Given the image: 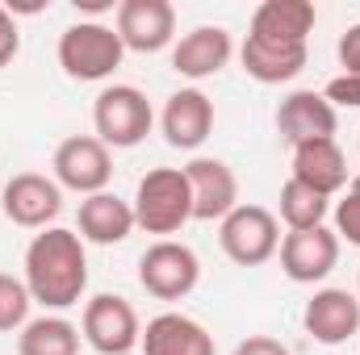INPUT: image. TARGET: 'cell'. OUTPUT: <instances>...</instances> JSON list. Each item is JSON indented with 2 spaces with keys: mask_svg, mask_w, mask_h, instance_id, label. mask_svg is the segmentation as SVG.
Listing matches in <instances>:
<instances>
[{
  "mask_svg": "<svg viewBox=\"0 0 360 355\" xmlns=\"http://www.w3.org/2000/svg\"><path fill=\"white\" fill-rule=\"evenodd\" d=\"M302 326H306V335H310L314 343L340 347V343H348L360 330V301L348 288H319V293L306 301Z\"/></svg>",
  "mask_w": 360,
  "mask_h": 355,
  "instance_id": "7c38bea8",
  "label": "cell"
},
{
  "mask_svg": "<svg viewBox=\"0 0 360 355\" xmlns=\"http://www.w3.org/2000/svg\"><path fill=\"white\" fill-rule=\"evenodd\" d=\"M239 59H243V72L256 84H285L306 67V46H276V42L248 38Z\"/></svg>",
  "mask_w": 360,
  "mask_h": 355,
  "instance_id": "44dd1931",
  "label": "cell"
},
{
  "mask_svg": "<svg viewBox=\"0 0 360 355\" xmlns=\"http://www.w3.org/2000/svg\"><path fill=\"white\" fill-rule=\"evenodd\" d=\"M76 234L84 243H96V247H113V243H126L130 230H134V209L130 201H122L117 192H92L80 201V213H76Z\"/></svg>",
  "mask_w": 360,
  "mask_h": 355,
  "instance_id": "ac0fdd59",
  "label": "cell"
},
{
  "mask_svg": "<svg viewBox=\"0 0 360 355\" xmlns=\"http://www.w3.org/2000/svg\"><path fill=\"white\" fill-rule=\"evenodd\" d=\"M113 29L126 51L155 55V51L172 46V38H176V8L168 0H122Z\"/></svg>",
  "mask_w": 360,
  "mask_h": 355,
  "instance_id": "8fae6325",
  "label": "cell"
},
{
  "mask_svg": "<svg viewBox=\"0 0 360 355\" xmlns=\"http://www.w3.org/2000/svg\"><path fill=\"white\" fill-rule=\"evenodd\" d=\"M218 243L239 267H260L281 251V226L264 205H235L218 222Z\"/></svg>",
  "mask_w": 360,
  "mask_h": 355,
  "instance_id": "5b68a950",
  "label": "cell"
},
{
  "mask_svg": "<svg viewBox=\"0 0 360 355\" xmlns=\"http://www.w3.org/2000/svg\"><path fill=\"white\" fill-rule=\"evenodd\" d=\"M25 288L42 309H72L89 288L84 239L63 226H46L25 247Z\"/></svg>",
  "mask_w": 360,
  "mask_h": 355,
  "instance_id": "6da1fadb",
  "label": "cell"
},
{
  "mask_svg": "<svg viewBox=\"0 0 360 355\" xmlns=\"http://www.w3.org/2000/svg\"><path fill=\"white\" fill-rule=\"evenodd\" d=\"M201 280V260L193 247L160 239L143 251L139 260V284L155 297V301H184Z\"/></svg>",
  "mask_w": 360,
  "mask_h": 355,
  "instance_id": "52a82bcc",
  "label": "cell"
},
{
  "mask_svg": "<svg viewBox=\"0 0 360 355\" xmlns=\"http://www.w3.org/2000/svg\"><path fill=\"white\" fill-rule=\"evenodd\" d=\"M235 55V42H231V29L222 25H197L172 46V72L184 80H205V76H218Z\"/></svg>",
  "mask_w": 360,
  "mask_h": 355,
  "instance_id": "2e32d148",
  "label": "cell"
},
{
  "mask_svg": "<svg viewBox=\"0 0 360 355\" xmlns=\"http://www.w3.org/2000/svg\"><path fill=\"white\" fill-rule=\"evenodd\" d=\"M340 67L344 76H360V21L348 25V34L340 38Z\"/></svg>",
  "mask_w": 360,
  "mask_h": 355,
  "instance_id": "83f0119b",
  "label": "cell"
},
{
  "mask_svg": "<svg viewBox=\"0 0 360 355\" xmlns=\"http://www.w3.org/2000/svg\"><path fill=\"white\" fill-rule=\"evenodd\" d=\"M323 96L331 100V109H360V76H335Z\"/></svg>",
  "mask_w": 360,
  "mask_h": 355,
  "instance_id": "484cf974",
  "label": "cell"
},
{
  "mask_svg": "<svg viewBox=\"0 0 360 355\" xmlns=\"http://www.w3.org/2000/svg\"><path fill=\"white\" fill-rule=\"evenodd\" d=\"M310 29H314V4L310 0H264L252 13L248 38L276 42V46H306Z\"/></svg>",
  "mask_w": 360,
  "mask_h": 355,
  "instance_id": "d6986e66",
  "label": "cell"
},
{
  "mask_svg": "<svg viewBox=\"0 0 360 355\" xmlns=\"http://www.w3.org/2000/svg\"><path fill=\"white\" fill-rule=\"evenodd\" d=\"M193 192V217L197 222H222L239 205V180L222 159H193L184 168Z\"/></svg>",
  "mask_w": 360,
  "mask_h": 355,
  "instance_id": "9a60e30c",
  "label": "cell"
},
{
  "mask_svg": "<svg viewBox=\"0 0 360 355\" xmlns=\"http://www.w3.org/2000/svg\"><path fill=\"white\" fill-rule=\"evenodd\" d=\"M80 339L92 347V355H134L139 339H143V326H139V314L126 297L96 293L84 305Z\"/></svg>",
  "mask_w": 360,
  "mask_h": 355,
  "instance_id": "8992f818",
  "label": "cell"
},
{
  "mask_svg": "<svg viewBox=\"0 0 360 355\" xmlns=\"http://www.w3.org/2000/svg\"><path fill=\"white\" fill-rule=\"evenodd\" d=\"M160 130L168 138V147L176 151H197L210 134H214V100L201 88H180L168 96L164 113H160Z\"/></svg>",
  "mask_w": 360,
  "mask_h": 355,
  "instance_id": "5bb4252c",
  "label": "cell"
},
{
  "mask_svg": "<svg viewBox=\"0 0 360 355\" xmlns=\"http://www.w3.org/2000/svg\"><path fill=\"white\" fill-rule=\"evenodd\" d=\"M143 355H218L214 335L188 314H160L143 326Z\"/></svg>",
  "mask_w": 360,
  "mask_h": 355,
  "instance_id": "e0dca14e",
  "label": "cell"
},
{
  "mask_svg": "<svg viewBox=\"0 0 360 355\" xmlns=\"http://www.w3.org/2000/svg\"><path fill=\"white\" fill-rule=\"evenodd\" d=\"M55 184L59 188H72L80 196H92V192H105L109 180H113V155L109 147L96 138V134H72L55 147Z\"/></svg>",
  "mask_w": 360,
  "mask_h": 355,
  "instance_id": "ba28073f",
  "label": "cell"
},
{
  "mask_svg": "<svg viewBox=\"0 0 360 355\" xmlns=\"http://www.w3.org/2000/svg\"><path fill=\"white\" fill-rule=\"evenodd\" d=\"M17 355H80V326L59 314L30 318L17 335Z\"/></svg>",
  "mask_w": 360,
  "mask_h": 355,
  "instance_id": "7402d4cb",
  "label": "cell"
},
{
  "mask_svg": "<svg viewBox=\"0 0 360 355\" xmlns=\"http://www.w3.org/2000/svg\"><path fill=\"white\" fill-rule=\"evenodd\" d=\"M293 180L331 201L348 184V159H344L340 142L335 138H319V142L293 147Z\"/></svg>",
  "mask_w": 360,
  "mask_h": 355,
  "instance_id": "ffe728a7",
  "label": "cell"
},
{
  "mask_svg": "<svg viewBox=\"0 0 360 355\" xmlns=\"http://www.w3.org/2000/svg\"><path fill=\"white\" fill-rule=\"evenodd\" d=\"M335 234L348 239L352 247H360V176H352L344 201L335 205Z\"/></svg>",
  "mask_w": 360,
  "mask_h": 355,
  "instance_id": "d4e9b609",
  "label": "cell"
},
{
  "mask_svg": "<svg viewBox=\"0 0 360 355\" xmlns=\"http://www.w3.org/2000/svg\"><path fill=\"white\" fill-rule=\"evenodd\" d=\"M126 59V46L117 38L113 25L105 21H76L59 34V67L63 76L80 80V84H96L109 80Z\"/></svg>",
  "mask_w": 360,
  "mask_h": 355,
  "instance_id": "3957f363",
  "label": "cell"
},
{
  "mask_svg": "<svg viewBox=\"0 0 360 355\" xmlns=\"http://www.w3.org/2000/svg\"><path fill=\"white\" fill-rule=\"evenodd\" d=\"M92 126H96V138L105 147L130 151L151 134L155 113H151L147 92H139L134 84H109L92 100Z\"/></svg>",
  "mask_w": 360,
  "mask_h": 355,
  "instance_id": "277c9868",
  "label": "cell"
},
{
  "mask_svg": "<svg viewBox=\"0 0 360 355\" xmlns=\"http://www.w3.org/2000/svg\"><path fill=\"white\" fill-rule=\"evenodd\" d=\"M76 8H84V13H105V8H113V0H76Z\"/></svg>",
  "mask_w": 360,
  "mask_h": 355,
  "instance_id": "f546056e",
  "label": "cell"
},
{
  "mask_svg": "<svg viewBox=\"0 0 360 355\" xmlns=\"http://www.w3.org/2000/svg\"><path fill=\"white\" fill-rule=\"evenodd\" d=\"M17 51H21V34H17V21H13V13L0 4V67H8V63L17 59Z\"/></svg>",
  "mask_w": 360,
  "mask_h": 355,
  "instance_id": "4316f807",
  "label": "cell"
},
{
  "mask_svg": "<svg viewBox=\"0 0 360 355\" xmlns=\"http://www.w3.org/2000/svg\"><path fill=\"white\" fill-rule=\"evenodd\" d=\"M134 226L147 234H176L184 222H193V192L184 168H151L134 188Z\"/></svg>",
  "mask_w": 360,
  "mask_h": 355,
  "instance_id": "7a4b0ae2",
  "label": "cell"
},
{
  "mask_svg": "<svg viewBox=\"0 0 360 355\" xmlns=\"http://www.w3.org/2000/svg\"><path fill=\"white\" fill-rule=\"evenodd\" d=\"M0 209L21 230H46L63 209V188L42 172H17L0 192Z\"/></svg>",
  "mask_w": 360,
  "mask_h": 355,
  "instance_id": "9c48e42d",
  "label": "cell"
},
{
  "mask_svg": "<svg viewBox=\"0 0 360 355\" xmlns=\"http://www.w3.org/2000/svg\"><path fill=\"white\" fill-rule=\"evenodd\" d=\"M30 305H34V297H30L25 280L0 272V335L21 330V326L30 322Z\"/></svg>",
  "mask_w": 360,
  "mask_h": 355,
  "instance_id": "cb8c5ba5",
  "label": "cell"
},
{
  "mask_svg": "<svg viewBox=\"0 0 360 355\" xmlns=\"http://www.w3.org/2000/svg\"><path fill=\"white\" fill-rule=\"evenodd\" d=\"M335 109L323 92H289L281 105H276V130L289 147H302V142H319V138H335Z\"/></svg>",
  "mask_w": 360,
  "mask_h": 355,
  "instance_id": "4fadbf2b",
  "label": "cell"
},
{
  "mask_svg": "<svg viewBox=\"0 0 360 355\" xmlns=\"http://www.w3.org/2000/svg\"><path fill=\"white\" fill-rule=\"evenodd\" d=\"M235 355H293L281 339H272V335H248L239 347H235Z\"/></svg>",
  "mask_w": 360,
  "mask_h": 355,
  "instance_id": "f1b7e54d",
  "label": "cell"
},
{
  "mask_svg": "<svg viewBox=\"0 0 360 355\" xmlns=\"http://www.w3.org/2000/svg\"><path fill=\"white\" fill-rule=\"evenodd\" d=\"M327 209H331L327 196H319L314 188L297 184L293 176L281 184V222H285L289 230H314V226H323Z\"/></svg>",
  "mask_w": 360,
  "mask_h": 355,
  "instance_id": "603a6c76",
  "label": "cell"
},
{
  "mask_svg": "<svg viewBox=\"0 0 360 355\" xmlns=\"http://www.w3.org/2000/svg\"><path fill=\"white\" fill-rule=\"evenodd\" d=\"M340 264V234L327 226L314 230H289L281 239V272L293 284H319Z\"/></svg>",
  "mask_w": 360,
  "mask_h": 355,
  "instance_id": "30bf717a",
  "label": "cell"
}]
</instances>
